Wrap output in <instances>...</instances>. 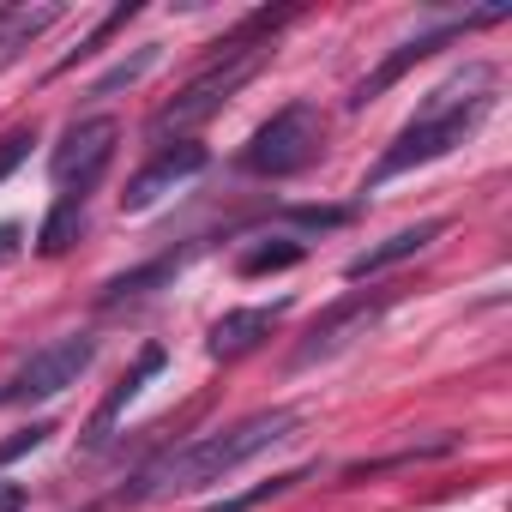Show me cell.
Segmentation results:
<instances>
[{"mask_svg": "<svg viewBox=\"0 0 512 512\" xmlns=\"http://www.w3.org/2000/svg\"><path fill=\"white\" fill-rule=\"evenodd\" d=\"M296 422H302V410L278 404V410H260V416H247V422H235V428H223V434H205V440H193V446H181V452L157 458V464L133 482V500H157V494H187V488H205V482L229 476L235 464L260 458L266 446L290 440V428H296Z\"/></svg>", "mask_w": 512, "mask_h": 512, "instance_id": "1", "label": "cell"}, {"mask_svg": "<svg viewBox=\"0 0 512 512\" xmlns=\"http://www.w3.org/2000/svg\"><path fill=\"white\" fill-rule=\"evenodd\" d=\"M278 19H284V13H278ZM278 19H272V13L247 19V25L229 37V49H223V55H217V61H211V67H205V73H199V79L169 103V109H157L151 133L163 139V133H187V127L211 121V115H217V109H223V103H229L253 73L266 67V55H272V25H278Z\"/></svg>", "mask_w": 512, "mask_h": 512, "instance_id": "2", "label": "cell"}, {"mask_svg": "<svg viewBox=\"0 0 512 512\" xmlns=\"http://www.w3.org/2000/svg\"><path fill=\"white\" fill-rule=\"evenodd\" d=\"M476 73H482V67H470L464 79H452V85H440V91H434L428 115H416V121L386 145V157L374 163L368 187H380V181H392V175H404V169H416V163H434V157H446V151H458V145L482 127V115H488V103H494V97H488V91L458 97Z\"/></svg>", "mask_w": 512, "mask_h": 512, "instance_id": "3", "label": "cell"}, {"mask_svg": "<svg viewBox=\"0 0 512 512\" xmlns=\"http://www.w3.org/2000/svg\"><path fill=\"white\" fill-rule=\"evenodd\" d=\"M314 151H320V109L314 103H290L247 139L241 169L247 175H296V169L314 163Z\"/></svg>", "mask_w": 512, "mask_h": 512, "instance_id": "4", "label": "cell"}, {"mask_svg": "<svg viewBox=\"0 0 512 512\" xmlns=\"http://www.w3.org/2000/svg\"><path fill=\"white\" fill-rule=\"evenodd\" d=\"M97 362V338L91 332H73V338H55L49 350H37L7 386H0V404H31V398H55L67 392L85 368Z\"/></svg>", "mask_w": 512, "mask_h": 512, "instance_id": "5", "label": "cell"}, {"mask_svg": "<svg viewBox=\"0 0 512 512\" xmlns=\"http://www.w3.org/2000/svg\"><path fill=\"white\" fill-rule=\"evenodd\" d=\"M115 139H121V127H115L109 115L73 121V127L61 133V145H55L49 169H55V181H61V193H67V199H85V193L103 181V169H109V157H115Z\"/></svg>", "mask_w": 512, "mask_h": 512, "instance_id": "6", "label": "cell"}, {"mask_svg": "<svg viewBox=\"0 0 512 512\" xmlns=\"http://www.w3.org/2000/svg\"><path fill=\"white\" fill-rule=\"evenodd\" d=\"M392 302H398V290H362V296L332 302V308L308 326V338L296 344V368H314L320 356H338L350 338H368V326H374Z\"/></svg>", "mask_w": 512, "mask_h": 512, "instance_id": "7", "label": "cell"}, {"mask_svg": "<svg viewBox=\"0 0 512 512\" xmlns=\"http://www.w3.org/2000/svg\"><path fill=\"white\" fill-rule=\"evenodd\" d=\"M205 163H211V151H205V145H187V139H181V145H169V151H157V157L127 181L121 211H145V205H157L163 193H175L181 181H193Z\"/></svg>", "mask_w": 512, "mask_h": 512, "instance_id": "8", "label": "cell"}, {"mask_svg": "<svg viewBox=\"0 0 512 512\" xmlns=\"http://www.w3.org/2000/svg\"><path fill=\"white\" fill-rule=\"evenodd\" d=\"M488 19H500V13H476V19H464V25H488ZM464 25H440V31H422V37L398 43V49H392V55H386V61H380V67H374V73H368V79H362L356 91H350V109H368V103H374L380 91H392V85H398V79H404V73H410L416 61H428V55H434L440 43L464 37Z\"/></svg>", "mask_w": 512, "mask_h": 512, "instance_id": "9", "label": "cell"}, {"mask_svg": "<svg viewBox=\"0 0 512 512\" xmlns=\"http://www.w3.org/2000/svg\"><path fill=\"white\" fill-rule=\"evenodd\" d=\"M284 314H290V302H272V308H235V314H223V320L211 326L205 350H211L217 362L247 356V350H260V344L278 332V320H284Z\"/></svg>", "mask_w": 512, "mask_h": 512, "instance_id": "10", "label": "cell"}, {"mask_svg": "<svg viewBox=\"0 0 512 512\" xmlns=\"http://www.w3.org/2000/svg\"><path fill=\"white\" fill-rule=\"evenodd\" d=\"M446 223L440 217H422V223H410V229H398V235H386L380 247H368V253H356V260L344 266V278L350 284H362V278H380L386 266H398V260H410V253H422L434 235H440Z\"/></svg>", "mask_w": 512, "mask_h": 512, "instance_id": "11", "label": "cell"}, {"mask_svg": "<svg viewBox=\"0 0 512 512\" xmlns=\"http://www.w3.org/2000/svg\"><path fill=\"white\" fill-rule=\"evenodd\" d=\"M163 362H169V356H163V344H145V350H139V362L127 368V380H121V386H115V392L103 398V410L91 416V434H85L91 446H103V440H109L115 416H121V410H127V404H133V398L145 392V380H151V374H163Z\"/></svg>", "mask_w": 512, "mask_h": 512, "instance_id": "12", "label": "cell"}, {"mask_svg": "<svg viewBox=\"0 0 512 512\" xmlns=\"http://www.w3.org/2000/svg\"><path fill=\"white\" fill-rule=\"evenodd\" d=\"M79 235H85V199H67V193H61V199H55V211H49V217H43V229H37V247L55 260V253H67Z\"/></svg>", "mask_w": 512, "mask_h": 512, "instance_id": "13", "label": "cell"}, {"mask_svg": "<svg viewBox=\"0 0 512 512\" xmlns=\"http://www.w3.org/2000/svg\"><path fill=\"white\" fill-rule=\"evenodd\" d=\"M302 241H290V235H278V241H260V247H247L241 260H235V272L241 278H266V272H290V266H302Z\"/></svg>", "mask_w": 512, "mask_h": 512, "instance_id": "14", "label": "cell"}, {"mask_svg": "<svg viewBox=\"0 0 512 512\" xmlns=\"http://www.w3.org/2000/svg\"><path fill=\"white\" fill-rule=\"evenodd\" d=\"M296 482H308V470H284V476H272V482H260V488H247V494H229V500H217V506H205V512H253V506H266V500H278V494H290Z\"/></svg>", "mask_w": 512, "mask_h": 512, "instance_id": "15", "label": "cell"}, {"mask_svg": "<svg viewBox=\"0 0 512 512\" xmlns=\"http://www.w3.org/2000/svg\"><path fill=\"white\" fill-rule=\"evenodd\" d=\"M151 67H157V43H145V49H139L133 61H121V67H109V73H103V79L91 85V97H115V91H127V85H139V79H145Z\"/></svg>", "mask_w": 512, "mask_h": 512, "instance_id": "16", "label": "cell"}, {"mask_svg": "<svg viewBox=\"0 0 512 512\" xmlns=\"http://www.w3.org/2000/svg\"><path fill=\"white\" fill-rule=\"evenodd\" d=\"M181 272V260H157V266H139V272H127V278H115L109 290H103V302H127V296H145L151 284H169Z\"/></svg>", "mask_w": 512, "mask_h": 512, "instance_id": "17", "label": "cell"}, {"mask_svg": "<svg viewBox=\"0 0 512 512\" xmlns=\"http://www.w3.org/2000/svg\"><path fill=\"white\" fill-rule=\"evenodd\" d=\"M49 434H55L49 422H31V428H19L13 440H0V464H13V458H25V452H37V446H43Z\"/></svg>", "mask_w": 512, "mask_h": 512, "instance_id": "18", "label": "cell"}, {"mask_svg": "<svg viewBox=\"0 0 512 512\" xmlns=\"http://www.w3.org/2000/svg\"><path fill=\"white\" fill-rule=\"evenodd\" d=\"M31 145H37V133L31 127H19V133H7V139H0V181H7L25 157H31Z\"/></svg>", "mask_w": 512, "mask_h": 512, "instance_id": "19", "label": "cell"}, {"mask_svg": "<svg viewBox=\"0 0 512 512\" xmlns=\"http://www.w3.org/2000/svg\"><path fill=\"white\" fill-rule=\"evenodd\" d=\"M290 217L308 229H338V223H350V205H296Z\"/></svg>", "mask_w": 512, "mask_h": 512, "instance_id": "20", "label": "cell"}, {"mask_svg": "<svg viewBox=\"0 0 512 512\" xmlns=\"http://www.w3.org/2000/svg\"><path fill=\"white\" fill-rule=\"evenodd\" d=\"M25 482H0V512H25Z\"/></svg>", "mask_w": 512, "mask_h": 512, "instance_id": "21", "label": "cell"}, {"mask_svg": "<svg viewBox=\"0 0 512 512\" xmlns=\"http://www.w3.org/2000/svg\"><path fill=\"white\" fill-rule=\"evenodd\" d=\"M19 253V223H0V260H13Z\"/></svg>", "mask_w": 512, "mask_h": 512, "instance_id": "22", "label": "cell"}]
</instances>
